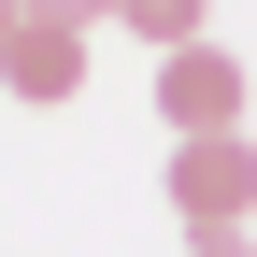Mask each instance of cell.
Returning a JSON list of instances; mask_svg holds the SVG:
<instances>
[{
	"mask_svg": "<svg viewBox=\"0 0 257 257\" xmlns=\"http://www.w3.org/2000/svg\"><path fill=\"white\" fill-rule=\"evenodd\" d=\"M157 128H172V143L243 128V57L229 43H172V57H157Z\"/></svg>",
	"mask_w": 257,
	"mask_h": 257,
	"instance_id": "obj_1",
	"label": "cell"
},
{
	"mask_svg": "<svg viewBox=\"0 0 257 257\" xmlns=\"http://www.w3.org/2000/svg\"><path fill=\"white\" fill-rule=\"evenodd\" d=\"M172 214H186V229H243V214H257V143H243V128L172 143Z\"/></svg>",
	"mask_w": 257,
	"mask_h": 257,
	"instance_id": "obj_2",
	"label": "cell"
},
{
	"mask_svg": "<svg viewBox=\"0 0 257 257\" xmlns=\"http://www.w3.org/2000/svg\"><path fill=\"white\" fill-rule=\"evenodd\" d=\"M0 86H15L29 114L86 100V29H57V15H15V43H0Z\"/></svg>",
	"mask_w": 257,
	"mask_h": 257,
	"instance_id": "obj_3",
	"label": "cell"
},
{
	"mask_svg": "<svg viewBox=\"0 0 257 257\" xmlns=\"http://www.w3.org/2000/svg\"><path fill=\"white\" fill-rule=\"evenodd\" d=\"M200 15H214V0H114V15H100V29H143V43H157V57H172V43H200Z\"/></svg>",
	"mask_w": 257,
	"mask_h": 257,
	"instance_id": "obj_4",
	"label": "cell"
},
{
	"mask_svg": "<svg viewBox=\"0 0 257 257\" xmlns=\"http://www.w3.org/2000/svg\"><path fill=\"white\" fill-rule=\"evenodd\" d=\"M15 15H57V29H100L114 0H15Z\"/></svg>",
	"mask_w": 257,
	"mask_h": 257,
	"instance_id": "obj_5",
	"label": "cell"
},
{
	"mask_svg": "<svg viewBox=\"0 0 257 257\" xmlns=\"http://www.w3.org/2000/svg\"><path fill=\"white\" fill-rule=\"evenodd\" d=\"M200 257H257V243H243V229H200Z\"/></svg>",
	"mask_w": 257,
	"mask_h": 257,
	"instance_id": "obj_6",
	"label": "cell"
},
{
	"mask_svg": "<svg viewBox=\"0 0 257 257\" xmlns=\"http://www.w3.org/2000/svg\"><path fill=\"white\" fill-rule=\"evenodd\" d=\"M0 43H15V0H0Z\"/></svg>",
	"mask_w": 257,
	"mask_h": 257,
	"instance_id": "obj_7",
	"label": "cell"
}]
</instances>
